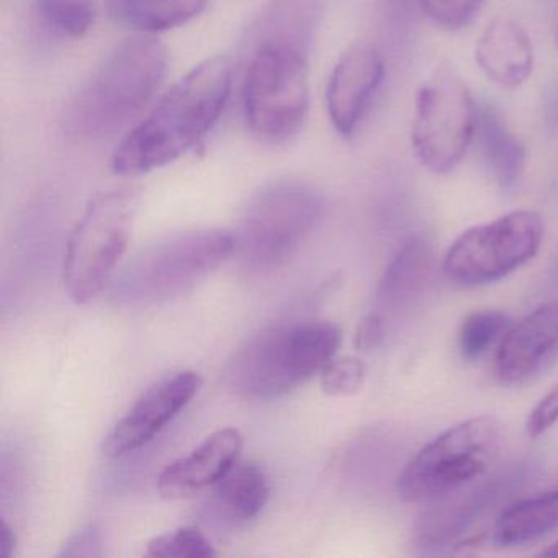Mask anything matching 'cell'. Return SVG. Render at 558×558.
Listing matches in <instances>:
<instances>
[{
    "label": "cell",
    "mask_w": 558,
    "mask_h": 558,
    "mask_svg": "<svg viewBox=\"0 0 558 558\" xmlns=\"http://www.w3.org/2000/svg\"><path fill=\"white\" fill-rule=\"evenodd\" d=\"M323 0H272L244 41L243 112L266 142L292 138L310 109V54Z\"/></svg>",
    "instance_id": "cell-1"
},
{
    "label": "cell",
    "mask_w": 558,
    "mask_h": 558,
    "mask_svg": "<svg viewBox=\"0 0 558 558\" xmlns=\"http://www.w3.org/2000/svg\"><path fill=\"white\" fill-rule=\"evenodd\" d=\"M231 89L233 64L228 58L202 61L123 136L112 156L116 174L136 178L178 161L217 125Z\"/></svg>",
    "instance_id": "cell-2"
},
{
    "label": "cell",
    "mask_w": 558,
    "mask_h": 558,
    "mask_svg": "<svg viewBox=\"0 0 558 558\" xmlns=\"http://www.w3.org/2000/svg\"><path fill=\"white\" fill-rule=\"evenodd\" d=\"M168 63V50L155 35L126 38L107 54L71 104L68 129L83 140L112 135L151 102Z\"/></svg>",
    "instance_id": "cell-3"
},
{
    "label": "cell",
    "mask_w": 558,
    "mask_h": 558,
    "mask_svg": "<svg viewBox=\"0 0 558 558\" xmlns=\"http://www.w3.org/2000/svg\"><path fill=\"white\" fill-rule=\"evenodd\" d=\"M341 329L329 322L274 326L247 341L225 371L228 388L244 400L286 397L335 361Z\"/></svg>",
    "instance_id": "cell-4"
},
{
    "label": "cell",
    "mask_w": 558,
    "mask_h": 558,
    "mask_svg": "<svg viewBox=\"0 0 558 558\" xmlns=\"http://www.w3.org/2000/svg\"><path fill=\"white\" fill-rule=\"evenodd\" d=\"M233 234L187 231L140 251L113 283L125 306H153L191 292L234 253Z\"/></svg>",
    "instance_id": "cell-5"
},
{
    "label": "cell",
    "mask_w": 558,
    "mask_h": 558,
    "mask_svg": "<svg viewBox=\"0 0 558 558\" xmlns=\"http://www.w3.org/2000/svg\"><path fill=\"white\" fill-rule=\"evenodd\" d=\"M140 191L112 189L94 195L66 244L63 283L76 305L96 300L112 282L129 250Z\"/></svg>",
    "instance_id": "cell-6"
},
{
    "label": "cell",
    "mask_w": 558,
    "mask_h": 558,
    "mask_svg": "<svg viewBox=\"0 0 558 558\" xmlns=\"http://www.w3.org/2000/svg\"><path fill=\"white\" fill-rule=\"evenodd\" d=\"M505 440L493 416H476L444 430L404 466L398 493L408 502L439 501L459 493L489 469Z\"/></svg>",
    "instance_id": "cell-7"
},
{
    "label": "cell",
    "mask_w": 558,
    "mask_h": 558,
    "mask_svg": "<svg viewBox=\"0 0 558 558\" xmlns=\"http://www.w3.org/2000/svg\"><path fill=\"white\" fill-rule=\"evenodd\" d=\"M323 195L308 182L283 179L254 194L241 218L234 251L253 270L279 267L319 223Z\"/></svg>",
    "instance_id": "cell-8"
},
{
    "label": "cell",
    "mask_w": 558,
    "mask_h": 558,
    "mask_svg": "<svg viewBox=\"0 0 558 558\" xmlns=\"http://www.w3.org/2000/svg\"><path fill=\"white\" fill-rule=\"evenodd\" d=\"M478 107L466 84L449 68L424 81L414 99L411 143L417 161L434 174H449L476 136Z\"/></svg>",
    "instance_id": "cell-9"
},
{
    "label": "cell",
    "mask_w": 558,
    "mask_h": 558,
    "mask_svg": "<svg viewBox=\"0 0 558 558\" xmlns=\"http://www.w3.org/2000/svg\"><path fill=\"white\" fill-rule=\"evenodd\" d=\"M537 211L515 210L463 231L446 254L444 270L452 282L488 286L511 276L534 259L544 240Z\"/></svg>",
    "instance_id": "cell-10"
},
{
    "label": "cell",
    "mask_w": 558,
    "mask_h": 558,
    "mask_svg": "<svg viewBox=\"0 0 558 558\" xmlns=\"http://www.w3.org/2000/svg\"><path fill=\"white\" fill-rule=\"evenodd\" d=\"M197 372L182 371L156 381L113 427L104 442L109 457H123L151 442L201 390Z\"/></svg>",
    "instance_id": "cell-11"
},
{
    "label": "cell",
    "mask_w": 558,
    "mask_h": 558,
    "mask_svg": "<svg viewBox=\"0 0 558 558\" xmlns=\"http://www.w3.org/2000/svg\"><path fill=\"white\" fill-rule=\"evenodd\" d=\"M558 361V300L544 303L511 325L498 344L495 377L505 387H522Z\"/></svg>",
    "instance_id": "cell-12"
},
{
    "label": "cell",
    "mask_w": 558,
    "mask_h": 558,
    "mask_svg": "<svg viewBox=\"0 0 558 558\" xmlns=\"http://www.w3.org/2000/svg\"><path fill=\"white\" fill-rule=\"evenodd\" d=\"M384 77V57L372 44L352 45L339 58L326 86V109L339 136H354Z\"/></svg>",
    "instance_id": "cell-13"
},
{
    "label": "cell",
    "mask_w": 558,
    "mask_h": 558,
    "mask_svg": "<svg viewBox=\"0 0 558 558\" xmlns=\"http://www.w3.org/2000/svg\"><path fill=\"white\" fill-rule=\"evenodd\" d=\"M243 436L233 427L215 430L189 456L169 463L158 480L162 498L181 499L217 485L240 460Z\"/></svg>",
    "instance_id": "cell-14"
},
{
    "label": "cell",
    "mask_w": 558,
    "mask_h": 558,
    "mask_svg": "<svg viewBox=\"0 0 558 558\" xmlns=\"http://www.w3.org/2000/svg\"><path fill=\"white\" fill-rule=\"evenodd\" d=\"M475 60L493 84L515 89L527 81L534 66L531 38L512 19H495L476 41Z\"/></svg>",
    "instance_id": "cell-15"
},
{
    "label": "cell",
    "mask_w": 558,
    "mask_h": 558,
    "mask_svg": "<svg viewBox=\"0 0 558 558\" xmlns=\"http://www.w3.org/2000/svg\"><path fill=\"white\" fill-rule=\"evenodd\" d=\"M266 472L257 463H236L215 485L210 512L220 524L240 527L256 519L269 499Z\"/></svg>",
    "instance_id": "cell-16"
},
{
    "label": "cell",
    "mask_w": 558,
    "mask_h": 558,
    "mask_svg": "<svg viewBox=\"0 0 558 558\" xmlns=\"http://www.w3.org/2000/svg\"><path fill=\"white\" fill-rule=\"evenodd\" d=\"M433 270V251L423 238H411L398 247L388 263L380 286L378 302L381 308L400 312L423 293Z\"/></svg>",
    "instance_id": "cell-17"
},
{
    "label": "cell",
    "mask_w": 558,
    "mask_h": 558,
    "mask_svg": "<svg viewBox=\"0 0 558 558\" xmlns=\"http://www.w3.org/2000/svg\"><path fill=\"white\" fill-rule=\"evenodd\" d=\"M555 531H558V486L506 508L496 519L493 541L502 547H514Z\"/></svg>",
    "instance_id": "cell-18"
},
{
    "label": "cell",
    "mask_w": 558,
    "mask_h": 558,
    "mask_svg": "<svg viewBox=\"0 0 558 558\" xmlns=\"http://www.w3.org/2000/svg\"><path fill=\"white\" fill-rule=\"evenodd\" d=\"M106 4L119 24L155 35L187 25L204 14L208 0H106Z\"/></svg>",
    "instance_id": "cell-19"
},
{
    "label": "cell",
    "mask_w": 558,
    "mask_h": 558,
    "mask_svg": "<svg viewBox=\"0 0 558 558\" xmlns=\"http://www.w3.org/2000/svg\"><path fill=\"white\" fill-rule=\"evenodd\" d=\"M476 136L498 184L508 191L514 189L524 174V145L514 133L509 132L501 116L493 107L478 109Z\"/></svg>",
    "instance_id": "cell-20"
},
{
    "label": "cell",
    "mask_w": 558,
    "mask_h": 558,
    "mask_svg": "<svg viewBox=\"0 0 558 558\" xmlns=\"http://www.w3.org/2000/svg\"><path fill=\"white\" fill-rule=\"evenodd\" d=\"M34 12L48 31L68 38L86 37L96 22L94 0H34Z\"/></svg>",
    "instance_id": "cell-21"
},
{
    "label": "cell",
    "mask_w": 558,
    "mask_h": 558,
    "mask_svg": "<svg viewBox=\"0 0 558 558\" xmlns=\"http://www.w3.org/2000/svg\"><path fill=\"white\" fill-rule=\"evenodd\" d=\"M511 325V319L496 310L472 313L460 326V355L465 361H478L488 354L489 349L501 342Z\"/></svg>",
    "instance_id": "cell-22"
},
{
    "label": "cell",
    "mask_w": 558,
    "mask_h": 558,
    "mask_svg": "<svg viewBox=\"0 0 558 558\" xmlns=\"http://www.w3.org/2000/svg\"><path fill=\"white\" fill-rule=\"evenodd\" d=\"M146 555L155 558H208L215 557L217 551L204 532L187 525L153 538Z\"/></svg>",
    "instance_id": "cell-23"
},
{
    "label": "cell",
    "mask_w": 558,
    "mask_h": 558,
    "mask_svg": "<svg viewBox=\"0 0 558 558\" xmlns=\"http://www.w3.org/2000/svg\"><path fill=\"white\" fill-rule=\"evenodd\" d=\"M364 362L357 357H341L329 362L322 372V388L329 397H351L359 393L365 384Z\"/></svg>",
    "instance_id": "cell-24"
},
{
    "label": "cell",
    "mask_w": 558,
    "mask_h": 558,
    "mask_svg": "<svg viewBox=\"0 0 558 558\" xmlns=\"http://www.w3.org/2000/svg\"><path fill=\"white\" fill-rule=\"evenodd\" d=\"M424 14L440 27L460 31L482 12L485 0H420Z\"/></svg>",
    "instance_id": "cell-25"
},
{
    "label": "cell",
    "mask_w": 558,
    "mask_h": 558,
    "mask_svg": "<svg viewBox=\"0 0 558 558\" xmlns=\"http://www.w3.org/2000/svg\"><path fill=\"white\" fill-rule=\"evenodd\" d=\"M102 534L96 524H89L76 532L63 545L58 557L99 558L102 557Z\"/></svg>",
    "instance_id": "cell-26"
},
{
    "label": "cell",
    "mask_w": 558,
    "mask_h": 558,
    "mask_svg": "<svg viewBox=\"0 0 558 558\" xmlns=\"http://www.w3.org/2000/svg\"><path fill=\"white\" fill-rule=\"evenodd\" d=\"M558 423V384L538 401L529 414L525 430L529 436L538 437Z\"/></svg>",
    "instance_id": "cell-27"
},
{
    "label": "cell",
    "mask_w": 558,
    "mask_h": 558,
    "mask_svg": "<svg viewBox=\"0 0 558 558\" xmlns=\"http://www.w3.org/2000/svg\"><path fill=\"white\" fill-rule=\"evenodd\" d=\"M385 335V323L381 315L371 313L364 316L355 329L354 345L357 351H371L380 344Z\"/></svg>",
    "instance_id": "cell-28"
},
{
    "label": "cell",
    "mask_w": 558,
    "mask_h": 558,
    "mask_svg": "<svg viewBox=\"0 0 558 558\" xmlns=\"http://www.w3.org/2000/svg\"><path fill=\"white\" fill-rule=\"evenodd\" d=\"M15 547H17V537L8 522L2 521L0 525V557L11 558L14 555Z\"/></svg>",
    "instance_id": "cell-29"
},
{
    "label": "cell",
    "mask_w": 558,
    "mask_h": 558,
    "mask_svg": "<svg viewBox=\"0 0 558 558\" xmlns=\"http://www.w3.org/2000/svg\"><path fill=\"white\" fill-rule=\"evenodd\" d=\"M542 557H558V541L541 551Z\"/></svg>",
    "instance_id": "cell-30"
}]
</instances>
